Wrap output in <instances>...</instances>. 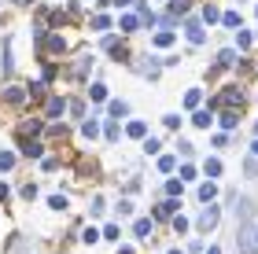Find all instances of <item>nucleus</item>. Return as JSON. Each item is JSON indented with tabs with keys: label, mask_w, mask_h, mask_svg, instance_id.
<instances>
[{
	"label": "nucleus",
	"mask_w": 258,
	"mask_h": 254,
	"mask_svg": "<svg viewBox=\"0 0 258 254\" xmlns=\"http://www.w3.org/2000/svg\"><path fill=\"white\" fill-rule=\"evenodd\" d=\"M236 250L240 254H258V232L251 228V221H243L240 236H236Z\"/></svg>",
	"instance_id": "f257e3e1"
},
{
	"label": "nucleus",
	"mask_w": 258,
	"mask_h": 254,
	"mask_svg": "<svg viewBox=\"0 0 258 254\" xmlns=\"http://www.w3.org/2000/svg\"><path fill=\"white\" fill-rule=\"evenodd\" d=\"M236 103H243V96H240V89L232 85V89H225V92L214 100V107H236Z\"/></svg>",
	"instance_id": "f03ea898"
},
{
	"label": "nucleus",
	"mask_w": 258,
	"mask_h": 254,
	"mask_svg": "<svg viewBox=\"0 0 258 254\" xmlns=\"http://www.w3.org/2000/svg\"><path fill=\"white\" fill-rule=\"evenodd\" d=\"M218 217H221V214H218V206H207V210L199 214V232H210V228L218 225Z\"/></svg>",
	"instance_id": "7ed1b4c3"
},
{
	"label": "nucleus",
	"mask_w": 258,
	"mask_h": 254,
	"mask_svg": "<svg viewBox=\"0 0 258 254\" xmlns=\"http://www.w3.org/2000/svg\"><path fill=\"white\" fill-rule=\"evenodd\" d=\"M184 33H188V41H192V44H203V37H207L199 22H188V26H184Z\"/></svg>",
	"instance_id": "20e7f679"
},
{
	"label": "nucleus",
	"mask_w": 258,
	"mask_h": 254,
	"mask_svg": "<svg viewBox=\"0 0 258 254\" xmlns=\"http://www.w3.org/2000/svg\"><path fill=\"white\" fill-rule=\"evenodd\" d=\"M63 52V37H48L44 41V59H48V55H59Z\"/></svg>",
	"instance_id": "39448f33"
},
{
	"label": "nucleus",
	"mask_w": 258,
	"mask_h": 254,
	"mask_svg": "<svg viewBox=\"0 0 258 254\" xmlns=\"http://www.w3.org/2000/svg\"><path fill=\"white\" fill-rule=\"evenodd\" d=\"M63 107H67V103H63L59 96H52V100H48V118H59V114H63Z\"/></svg>",
	"instance_id": "423d86ee"
},
{
	"label": "nucleus",
	"mask_w": 258,
	"mask_h": 254,
	"mask_svg": "<svg viewBox=\"0 0 258 254\" xmlns=\"http://www.w3.org/2000/svg\"><path fill=\"white\" fill-rule=\"evenodd\" d=\"M133 232H137L140 239H148V236H151V221H148V217H140V221L133 225Z\"/></svg>",
	"instance_id": "0eeeda50"
},
{
	"label": "nucleus",
	"mask_w": 258,
	"mask_h": 254,
	"mask_svg": "<svg viewBox=\"0 0 258 254\" xmlns=\"http://www.w3.org/2000/svg\"><path fill=\"white\" fill-rule=\"evenodd\" d=\"M22 155L37 158V155H41V144H33V140H22Z\"/></svg>",
	"instance_id": "6e6552de"
},
{
	"label": "nucleus",
	"mask_w": 258,
	"mask_h": 254,
	"mask_svg": "<svg viewBox=\"0 0 258 254\" xmlns=\"http://www.w3.org/2000/svg\"><path fill=\"white\" fill-rule=\"evenodd\" d=\"M173 214H177V203H173V199H166L159 206V217H173Z\"/></svg>",
	"instance_id": "1a4fd4ad"
},
{
	"label": "nucleus",
	"mask_w": 258,
	"mask_h": 254,
	"mask_svg": "<svg viewBox=\"0 0 258 254\" xmlns=\"http://www.w3.org/2000/svg\"><path fill=\"white\" fill-rule=\"evenodd\" d=\"M214 195H218V188H214V184H203V188H199V199H203V203H210Z\"/></svg>",
	"instance_id": "9d476101"
},
{
	"label": "nucleus",
	"mask_w": 258,
	"mask_h": 254,
	"mask_svg": "<svg viewBox=\"0 0 258 254\" xmlns=\"http://www.w3.org/2000/svg\"><path fill=\"white\" fill-rule=\"evenodd\" d=\"M236 122H240V114H236V111H225V114H221V125H225V129H232Z\"/></svg>",
	"instance_id": "9b49d317"
},
{
	"label": "nucleus",
	"mask_w": 258,
	"mask_h": 254,
	"mask_svg": "<svg viewBox=\"0 0 258 254\" xmlns=\"http://www.w3.org/2000/svg\"><path fill=\"white\" fill-rule=\"evenodd\" d=\"M4 96H8V103H22V100H26V92H22V89H8Z\"/></svg>",
	"instance_id": "f8f14e48"
},
{
	"label": "nucleus",
	"mask_w": 258,
	"mask_h": 254,
	"mask_svg": "<svg viewBox=\"0 0 258 254\" xmlns=\"http://www.w3.org/2000/svg\"><path fill=\"white\" fill-rule=\"evenodd\" d=\"M144 133H148L144 122H129V136H144Z\"/></svg>",
	"instance_id": "ddd939ff"
},
{
	"label": "nucleus",
	"mask_w": 258,
	"mask_h": 254,
	"mask_svg": "<svg viewBox=\"0 0 258 254\" xmlns=\"http://www.w3.org/2000/svg\"><path fill=\"white\" fill-rule=\"evenodd\" d=\"M232 63H236V52H221L218 55V66H232Z\"/></svg>",
	"instance_id": "4468645a"
},
{
	"label": "nucleus",
	"mask_w": 258,
	"mask_h": 254,
	"mask_svg": "<svg viewBox=\"0 0 258 254\" xmlns=\"http://www.w3.org/2000/svg\"><path fill=\"white\" fill-rule=\"evenodd\" d=\"M125 111H129V107H125L122 100H114V103H111V114H114V118H125Z\"/></svg>",
	"instance_id": "2eb2a0df"
},
{
	"label": "nucleus",
	"mask_w": 258,
	"mask_h": 254,
	"mask_svg": "<svg viewBox=\"0 0 258 254\" xmlns=\"http://www.w3.org/2000/svg\"><path fill=\"white\" fill-rule=\"evenodd\" d=\"M11 166H15V155H11V151H0V170H11Z\"/></svg>",
	"instance_id": "dca6fc26"
},
{
	"label": "nucleus",
	"mask_w": 258,
	"mask_h": 254,
	"mask_svg": "<svg viewBox=\"0 0 258 254\" xmlns=\"http://www.w3.org/2000/svg\"><path fill=\"white\" fill-rule=\"evenodd\" d=\"M155 44H159V48H166V44H173V33H170V30H162L159 37H155Z\"/></svg>",
	"instance_id": "f3484780"
},
{
	"label": "nucleus",
	"mask_w": 258,
	"mask_h": 254,
	"mask_svg": "<svg viewBox=\"0 0 258 254\" xmlns=\"http://www.w3.org/2000/svg\"><path fill=\"white\" fill-rule=\"evenodd\" d=\"M192 122L199 125V129H207V125H210V114H207V111H199V114H196V118H192Z\"/></svg>",
	"instance_id": "a211bd4d"
},
{
	"label": "nucleus",
	"mask_w": 258,
	"mask_h": 254,
	"mask_svg": "<svg viewBox=\"0 0 258 254\" xmlns=\"http://www.w3.org/2000/svg\"><path fill=\"white\" fill-rule=\"evenodd\" d=\"M207 173H210V177H218V173H221V162H218V158H207Z\"/></svg>",
	"instance_id": "6ab92c4d"
},
{
	"label": "nucleus",
	"mask_w": 258,
	"mask_h": 254,
	"mask_svg": "<svg viewBox=\"0 0 258 254\" xmlns=\"http://www.w3.org/2000/svg\"><path fill=\"white\" fill-rule=\"evenodd\" d=\"M221 19H225V26H240V15H236V11H225Z\"/></svg>",
	"instance_id": "aec40b11"
},
{
	"label": "nucleus",
	"mask_w": 258,
	"mask_h": 254,
	"mask_svg": "<svg viewBox=\"0 0 258 254\" xmlns=\"http://www.w3.org/2000/svg\"><path fill=\"white\" fill-rule=\"evenodd\" d=\"M89 96H92V100H103V96H107V89H103V85H92Z\"/></svg>",
	"instance_id": "412c9836"
},
{
	"label": "nucleus",
	"mask_w": 258,
	"mask_h": 254,
	"mask_svg": "<svg viewBox=\"0 0 258 254\" xmlns=\"http://www.w3.org/2000/svg\"><path fill=\"white\" fill-rule=\"evenodd\" d=\"M81 129H85V136H96V133H100V125H96V122H85Z\"/></svg>",
	"instance_id": "4be33fe9"
},
{
	"label": "nucleus",
	"mask_w": 258,
	"mask_h": 254,
	"mask_svg": "<svg viewBox=\"0 0 258 254\" xmlns=\"http://www.w3.org/2000/svg\"><path fill=\"white\" fill-rule=\"evenodd\" d=\"M203 19H207V22H214V19H218V8H214V4H207V11H203Z\"/></svg>",
	"instance_id": "5701e85b"
},
{
	"label": "nucleus",
	"mask_w": 258,
	"mask_h": 254,
	"mask_svg": "<svg viewBox=\"0 0 258 254\" xmlns=\"http://www.w3.org/2000/svg\"><path fill=\"white\" fill-rule=\"evenodd\" d=\"M122 30H125V33H129V30H137V19H133V15H125V19H122Z\"/></svg>",
	"instance_id": "b1692460"
},
{
	"label": "nucleus",
	"mask_w": 258,
	"mask_h": 254,
	"mask_svg": "<svg viewBox=\"0 0 258 254\" xmlns=\"http://www.w3.org/2000/svg\"><path fill=\"white\" fill-rule=\"evenodd\" d=\"M159 170H162V173H170V170H173V158H170V155H166V158H159Z\"/></svg>",
	"instance_id": "393cba45"
},
{
	"label": "nucleus",
	"mask_w": 258,
	"mask_h": 254,
	"mask_svg": "<svg viewBox=\"0 0 258 254\" xmlns=\"http://www.w3.org/2000/svg\"><path fill=\"white\" fill-rule=\"evenodd\" d=\"M173 11H188V0H173Z\"/></svg>",
	"instance_id": "a878e982"
},
{
	"label": "nucleus",
	"mask_w": 258,
	"mask_h": 254,
	"mask_svg": "<svg viewBox=\"0 0 258 254\" xmlns=\"http://www.w3.org/2000/svg\"><path fill=\"white\" fill-rule=\"evenodd\" d=\"M111 4H118V8H125V4H133V0H111Z\"/></svg>",
	"instance_id": "bb28decb"
},
{
	"label": "nucleus",
	"mask_w": 258,
	"mask_h": 254,
	"mask_svg": "<svg viewBox=\"0 0 258 254\" xmlns=\"http://www.w3.org/2000/svg\"><path fill=\"white\" fill-rule=\"evenodd\" d=\"M207 254H221V250H218V247H210V250H207Z\"/></svg>",
	"instance_id": "cd10ccee"
},
{
	"label": "nucleus",
	"mask_w": 258,
	"mask_h": 254,
	"mask_svg": "<svg viewBox=\"0 0 258 254\" xmlns=\"http://www.w3.org/2000/svg\"><path fill=\"white\" fill-rule=\"evenodd\" d=\"M15 4H30V0H15Z\"/></svg>",
	"instance_id": "c85d7f7f"
},
{
	"label": "nucleus",
	"mask_w": 258,
	"mask_h": 254,
	"mask_svg": "<svg viewBox=\"0 0 258 254\" xmlns=\"http://www.w3.org/2000/svg\"><path fill=\"white\" fill-rule=\"evenodd\" d=\"M254 155H258V140H254Z\"/></svg>",
	"instance_id": "c756f323"
},
{
	"label": "nucleus",
	"mask_w": 258,
	"mask_h": 254,
	"mask_svg": "<svg viewBox=\"0 0 258 254\" xmlns=\"http://www.w3.org/2000/svg\"><path fill=\"white\" fill-rule=\"evenodd\" d=\"M254 133H258V125H254Z\"/></svg>",
	"instance_id": "7c9ffc66"
}]
</instances>
